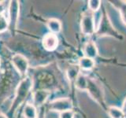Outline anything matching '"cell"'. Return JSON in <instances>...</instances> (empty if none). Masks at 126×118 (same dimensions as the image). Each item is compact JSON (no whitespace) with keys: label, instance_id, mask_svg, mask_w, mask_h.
Returning a JSON list of instances; mask_svg holds the SVG:
<instances>
[{"label":"cell","instance_id":"6da1fadb","mask_svg":"<svg viewBox=\"0 0 126 118\" xmlns=\"http://www.w3.org/2000/svg\"><path fill=\"white\" fill-rule=\"evenodd\" d=\"M32 88L33 80L29 76L24 77L19 82L15 90V95L14 98V100L12 102V104L9 110L11 115L17 109L18 107H20L26 101Z\"/></svg>","mask_w":126,"mask_h":118},{"label":"cell","instance_id":"7a4b0ae2","mask_svg":"<svg viewBox=\"0 0 126 118\" xmlns=\"http://www.w3.org/2000/svg\"><path fill=\"white\" fill-rule=\"evenodd\" d=\"M95 34L98 36L108 35V36L115 37L118 39H123L121 34L118 33V31L114 29L109 17L105 12L102 15V17L99 21V25H98V27L97 28L95 31Z\"/></svg>","mask_w":126,"mask_h":118},{"label":"cell","instance_id":"3957f363","mask_svg":"<svg viewBox=\"0 0 126 118\" xmlns=\"http://www.w3.org/2000/svg\"><path fill=\"white\" fill-rule=\"evenodd\" d=\"M80 30L85 35H92L95 33L96 28L94 23V13L88 10L82 15L80 21Z\"/></svg>","mask_w":126,"mask_h":118},{"label":"cell","instance_id":"277c9868","mask_svg":"<svg viewBox=\"0 0 126 118\" xmlns=\"http://www.w3.org/2000/svg\"><path fill=\"white\" fill-rule=\"evenodd\" d=\"M20 17V2L17 0H11L7 6V19L9 21L10 29H16L17 27Z\"/></svg>","mask_w":126,"mask_h":118},{"label":"cell","instance_id":"5b68a950","mask_svg":"<svg viewBox=\"0 0 126 118\" xmlns=\"http://www.w3.org/2000/svg\"><path fill=\"white\" fill-rule=\"evenodd\" d=\"M10 61L20 76L23 78L27 76L29 69V62L27 58L21 54H15L11 57Z\"/></svg>","mask_w":126,"mask_h":118},{"label":"cell","instance_id":"8992f818","mask_svg":"<svg viewBox=\"0 0 126 118\" xmlns=\"http://www.w3.org/2000/svg\"><path fill=\"white\" fill-rule=\"evenodd\" d=\"M48 109L50 111L60 113L73 109V102L69 98H59L50 102Z\"/></svg>","mask_w":126,"mask_h":118},{"label":"cell","instance_id":"52a82bcc","mask_svg":"<svg viewBox=\"0 0 126 118\" xmlns=\"http://www.w3.org/2000/svg\"><path fill=\"white\" fill-rule=\"evenodd\" d=\"M50 95V91L46 89L36 90L32 94V104L37 109L45 103Z\"/></svg>","mask_w":126,"mask_h":118},{"label":"cell","instance_id":"ba28073f","mask_svg":"<svg viewBox=\"0 0 126 118\" xmlns=\"http://www.w3.org/2000/svg\"><path fill=\"white\" fill-rule=\"evenodd\" d=\"M58 43L59 41L57 35L50 32L46 34L42 39V45L47 51L55 50L58 46Z\"/></svg>","mask_w":126,"mask_h":118},{"label":"cell","instance_id":"9c48e42d","mask_svg":"<svg viewBox=\"0 0 126 118\" xmlns=\"http://www.w3.org/2000/svg\"><path fill=\"white\" fill-rule=\"evenodd\" d=\"M90 95L92 96L94 100L98 102L100 105L102 103V93L101 89L98 88V86L94 83L93 80H91L88 79V90H87Z\"/></svg>","mask_w":126,"mask_h":118},{"label":"cell","instance_id":"30bf717a","mask_svg":"<svg viewBox=\"0 0 126 118\" xmlns=\"http://www.w3.org/2000/svg\"><path fill=\"white\" fill-rule=\"evenodd\" d=\"M83 51H84V57L92 58V59L95 58L98 56V54L96 44L94 43V42L92 40H90L85 43Z\"/></svg>","mask_w":126,"mask_h":118},{"label":"cell","instance_id":"8fae6325","mask_svg":"<svg viewBox=\"0 0 126 118\" xmlns=\"http://www.w3.org/2000/svg\"><path fill=\"white\" fill-rule=\"evenodd\" d=\"M47 28L48 29L50 33L57 35L62 31V24L60 20L57 18H50L47 21L46 23Z\"/></svg>","mask_w":126,"mask_h":118},{"label":"cell","instance_id":"7c38bea8","mask_svg":"<svg viewBox=\"0 0 126 118\" xmlns=\"http://www.w3.org/2000/svg\"><path fill=\"white\" fill-rule=\"evenodd\" d=\"M23 116L25 118H37L39 116L37 108L32 103L28 102L23 108Z\"/></svg>","mask_w":126,"mask_h":118},{"label":"cell","instance_id":"4fadbf2b","mask_svg":"<svg viewBox=\"0 0 126 118\" xmlns=\"http://www.w3.org/2000/svg\"><path fill=\"white\" fill-rule=\"evenodd\" d=\"M80 74V68L77 65H70L66 70V76L70 82H73L77 80L79 75Z\"/></svg>","mask_w":126,"mask_h":118},{"label":"cell","instance_id":"5bb4252c","mask_svg":"<svg viewBox=\"0 0 126 118\" xmlns=\"http://www.w3.org/2000/svg\"><path fill=\"white\" fill-rule=\"evenodd\" d=\"M78 65L80 68V69L88 71V70H92L94 68V65H95V63H94V59L84 56L80 58Z\"/></svg>","mask_w":126,"mask_h":118},{"label":"cell","instance_id":"9a60e30c","mask_svg":"<svg viewBox=\"0 0 126 118\" xmlns=\"http://www.w3.org/2000/svg\"><path fill=\"white\" fill-rule=\"evenodd\" d=\"M75 87L80 90H88V78L85 76L84 74H80L75 80Z\"/></svg>","mask_w":126,"mask_h":118},{"label":"cell","instance_id":"2e32d148","mask_svg":"<svg viewBox=\"0 0 126 118\" xmlns=\"http://www.w3.org/2000/svg\"><path fill=\"white\" fill-rule=\"evenodd\" d=\"M107 113L110 118H125V115L122 109L117 106H110L107 109Z\"/></svg>","mask_w":126,"mask_h":118},{"label":"cell","instance_id":"e0dca14e","mask_svg":"<svg viewBox=\"0 0 126 118\" xmlns=\"http://www.w3.org/2000/svg\"><path fill=\"white\" fill-rule=\"evenodd\" d=\"M114 6L119 10L121 17L123 22L126 25V2L125 1H114L113 2Z\"/></svg>","mask_w":126,"mask_h":118},{"label":"cell","instance_id":"ac0fdd59","mask_svg":"<svg viewBox=\"0 0 126 118\" xmlns=\"http://www.w3.org/2000/svg\"><path fill=\"white\" fill-rule=\"evenodd\" d=\"M102 1L100 0H89L88 2V10L92 11V13L97 12L98 10H100Z\"/></svg>","mask_w":126,"mask_h":118},{"label":"cell","instance_id":"d6986e66","mask_svg":"<svg viewBox=\"0 0 126 118\" xmlns=\"http://www.w3.org/2000/svg\"><path fill=\"white\" fill-rule=\"evenodd\" d=\"M10 29L9 21L5 14L0 15V33H3Z\"/></svg>","mask_w":126,"mask_h":118},{"label":"cell","instance_id":"ffe728a7","mask_svg":"<svg viewBox=\"0 0 126 118\" xmlns=\"http://www.w3.org/2000/svg\"><path fill=\"white\" fill-rule=\"evenodd\" d=\"M59 118H74L75 113L73 111V109L68 110V111H65L59 113Z\"/></svg>","mask_w":126,"mask_h":118},{"label":"cell","instance_id":"44dd1931","mask_svg":"<svg viewBox=\"0 0 126 118\" xmlns=\"http://www.w3.org/2000/svg\"><path fill=\"white\" fill-rule=\"evenodd\" d=\"M7 5L6 2H3V1H1L0 2V15H2L5 13L6 10L7 9Z\"/></svg>","mask_w":126,"mask_h":118},{"label":"cell","instance_id":"7402d4cb","mask_svg":"<svg viewBox=\"0 0 126 118\" xmlns=\"http://www.w3.org/2000/svg\"><path fill=\"white\" fill-rule=\"evenodd\" d=\"M121 109H122V111L124 112L125 115L126 116V98H125V99L123 102V104H122V108H121Z\"/></svg>","mask_w":126,"mask_h":118},{"label":"cell","instance_id":"603a6c76","mask_svg":"<svg viewBox=\"0 0 126 118\" xmlns=\"http://www.w3.org/2000/svg\"><path fill=\"white\" fill-rule=\"evenodd\" d=\"M0 118H9L6 114H4L2 113H0Z\"/></svg>","mask_w":126,"mask_h":118},{"label":"cell","instance_id":"cb8c5ba5","mask_svg":"<svg viewBox=\"0 0 126 118\" xmlns=\"http://www.w3.org/2000/svg\"><path fill=\"white\" fill-rule=\"evenodd\" d=\"M45 113H41L40 114L39 113V116H38V117L37 118H45Z\"/></svg>","mask_w":126,"mask_h":118},{"label":"cell","instance_id":"d4e9b609","mask_svg":"<svg viewBox=\"0 0 126 118\" xmlns=\"http://www.w3.org/2000/svg\"><path fill=\"white\" fill-rule=\"evenodd\" d=\"M1 65H2V61H1V58H0V69H1Z\"/></svg>","mask_w":126,"mask_h":118}]
</instances>
